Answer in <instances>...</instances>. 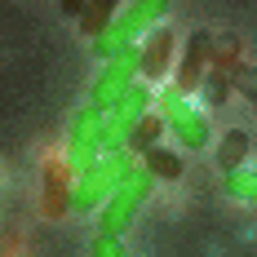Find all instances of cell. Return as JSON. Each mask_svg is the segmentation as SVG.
I'll list each match as a JSON object with an SVG mask.
<instances>
[{"label":"cell","mask_w":257,"mask_h":257,"mask_svg":"<svg viewBox=\"0 0 257 257\" xmlns=\"http://www.w3.org/2000/svg\"><path fill=\"white\" fill-rule=\"evenodd\" d=\"M231 84L239 89V93H248V102L257 106V71H253V67H239V71L231 76Z\"/></svg>","instance_id":"e0dca14e"},{"label":"cell","mask_w":257,"mask_h":257,"mask_svg":"<svg viewBox=\"0 0 257 257\" xmlns=\"http://www.w3.org/2000/svg\"><path fill=\"white\" fill-rule=\"evenodd\" d=\"M142 169H147L155 182H178L182 178V155L164 151V147H151V151L142 155Z\"/></svg>","instance_id":"30bf717a"},{"label":"cell","mask_w":257,"mask_h":257,"mask_svg":"<svg viewBox=\"0 0 257 257\" xmlns=\"http://www.w3.org/2000/svg\"><path fill=\"white\" fill-rule=\"evenodd\" d=\"M169 5H173V0H128L124 9L106 23L102 36H93V53H98V58H120V53L133 49L147 31H155V27L164 23Z\"/></svg>","instance_id":"6da1fadb"},{"label":"cell","mask_w":257,"mask_h":257,"mask_svg":"<svg viewBox=\"0 0 257 257\" xmlns=\"http://www.w3.org/2000/svg\"><path fill=\"white\" fill-rule=\"evenodd\" d=\"M133 169V155L128 151H106L89 173H80L76 186H71V208L76 213H93L111 200V191L124 182V173Z\"/></svg>","instance_id":"3957f363"},{"label":"cell","mask_w":257,"mask_h":257,"mask_svg":"<svg viewBox=\"0 0 257 257\" xmlns=\"http://www.w3.org/2000/svg\"><path fill=\"white\" fill-rule=\"evenodd\" d=\"M84 5H89V0H62V14H67V18H80Z\"/></svg>","instance_id":"d6986e66"},{"label":"cell","mask_w":257,"mask_h":257,"mask_svg":"<svg viewBox=\"0 0 257 257\" xmlns=\"http://www.w3.org/2000/svg\"><path fill=\"white\" fill-rule=\"evenodd\" d=\"M213 67L226 71V76H235L244 67V45L239 40H213Z\"/></svg>","instance_id":"5bb4252c"},{"label":"cell","mask_w":257,"mask_h":257,"mask_svg":"<svg viewBox=\"0 0 257 257\" xmlns=\"http://www.w3.org/2000/svg\"><path fill=\"white\" fill-rule=\"evenodd\" d=\"M164 128H169V124H164V115H151V111H147V115L133 124L124 151H128V155H147L151 147H160V133H164Z\"/></svg>","instance_id":"9c48e42d"},{"label":"cell","mask_w":257,"mask_h":257,"mask_svg":"<svg viewBox=\"0 0 257 257\" xmlns=\"http://www.w3.org/2000/svg\"><path fill=\"white\" fill-rule=\"evenodd\" d=\"M253 151H257V138H253Z\"/></svg>","instance_id":"ffe728a7"},{"label":"cell","mask_w":257,"mask_h":257,"mask_svg":"<svg viewBox=\"0 0 257 257\" xmlns=\"http://www.w3.org/2000/svg\"><path fill=\"white\" fill-rule=\"evenodd\" d=\"M120 5H124V0H89V5H84V14H80V27H84V36H102L106 23L120 14Z\"/></svg>","instance_id":"8fae6325"},{"label":"cell","mask_w":257,"mask_h":257,"mask_svg":"<svg viewBox=\"0 0 257 257\" xmlns=\"http://www.w3.org/2000/svg\"><path fill=\"white\" fill-rule=\"evenodd\" d=\"M208 67H213V36H208V31H191V36H186V49H182V58H178L173 89H182V93H200Z\"/></svg>","instance_id":"52a82bcc"},{"label":"cell","mask_w":257,"mask_h":257,"mask_svg":"<svg viewBox=\"0 0 257 257\" xmlns=\"http://www.w3.org/2000/svg\"><path fill=\"white\" fill-rule=\"evenodd\" d=\"M45 200H49V204H45V213H49V217H62V213L71 208V191L62 186V169H49V182H45Z\"/></svg>","instance_id":"4fadbf2b"},{"label":"cell","mask_w":257,"mask_h":257,"mask_svg":"<svg viewBox=\"0 0 257 257\" xmlns=\"http://www.w3.org/2000/svg\"><path fill=\"white\" fill-rule=\"evenodd\" d=\"M93 257H128V248L111 235H93Z\"/></svg>","instance_id":"ac0fdd59"},{"label":"cell","mask_w":257,"mask_h":257,"mask_svg":"<svg viewBox=\"0 0 257 257\" xmlns=\"http://www.w3.org/2000/svg\"><path fill=\"white\" fill-rule=\"evenodd\" d=\"M226 191H231L235 200L257 204V169H231L226 173Z\"/></svg>","instance_id":"9a60e30c"},{"label":"cell","mask_w":257,"mask_h":257,"mask_svg":"<svg viewBox=\"0 0 257 257\" xmlns=\"http://www.w3.org/2000/svg\"><path fill=\"white\" fill-rule=\"evenodd\" d=\"M138 80H142V49L133 45V49H124L120 58H106V67L98 71L93 89H89V106L111 111V106L120 102V98H124Z\"/></svg>","instance_id":"5b68a950"},{"label":"cell","mask_w":257,"mask_h":257,"mask_svg":"<svg viewBox=\"0 0 257 257\" xmlns=\"http://www.w3.org/2000/svg\"><path fill=\"white\" fill-rule=\"evenodd\" d=\"M155 98H160V115H164V124L173 128V138H178L186 151H204L208 138H213V128H208V115H204V111L191 102L182 89H160Z\"/></svg>","instance_id":"277c9868"},{"label":"cell","mask_w":257,"mask_h":257,"mask_svg":"<svg viewBox=\"0 0 257 257\" xmlns=\"http://www.w3.org/2000/svg\"><path fill=\"white\" fill-rule=\"evenodd\" d=\"M248 151H253V138H248L244 128H231V133L222 138V147H217V164L231 173V169L244 164V155H248Z\"/></svg>","instance_id":"7c38bea8"},{"label":"cell","mask_w":257,"mask_h":257,"mask_svg":"<svg viewBox=\"0 0 257 257\" xmlns=\"http://www.w3.org/2000/svg\"><path fill=\"white\" fill-rule=\"evenodd\" d=\"M138 49H142V80L151 84V80H164V71H173L178 36L169 27H155V31H147V45H138Z\"/></svg>","instance_id":"ba28073f"},{"label":"cell","mask_w":257,"mask_h":257,"mask_svg":"<svg viewBox=\"0 0 257 257\" xmlns=\"http://www.w3.org/2000/svg\"><path fill=\"white\" fill-rule=\"evenodd\" d=\"M102 120H106V111H98V106H84L71 120V133H67V169L76 178L89 173L102 160Z\"/></svg>","instance_id":"8992f818"},{"label":"cell","mask_w":257,"mask_h":257,"mask_svg":"<svg viewBox=\"0 0 257 257\" xmlns=\"http://www.w3.org/2000/svg\"><path fill=\"white\" fill-rule=\"evenodd\" d=\"M200 89H204V102L208 106H222L226 102V98H231V76H226V71H217V67H208V76H204V84H200Z\"/></svg>","instance_id":"2e32d148"},{"label":"cell","mask_w":257,"mask_h":257,"mask_svg":"<svg viewBox=\"0 0 257 257\" xmlns=\"http://www.w3.org/2000/svg\"><path fill=\"white\" fill-rule=\"evenodd\" d=\"M151 186H155V178L142 169V164H133V169L124 173V182L111 191V200L98 208V235H111V239L128 235V226L138 222L142 204L151 200Z\"/></svg>","instance_id":"7a4b0ae2"}]
</instances>
